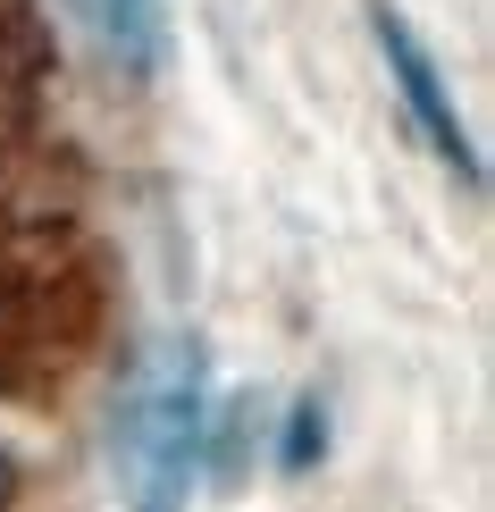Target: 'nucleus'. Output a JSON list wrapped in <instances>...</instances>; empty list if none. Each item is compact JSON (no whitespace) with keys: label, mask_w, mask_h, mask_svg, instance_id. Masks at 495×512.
Here are the masks:
<instances>
[{"label":"nucleus","mask_w":495,"mask_h":512,"mask_svg":"<svg viewBox=\"0 0 495 512\" xmlns=\"http://www.w3.org/2000/svg\"><path fill=\"white\" fill-rule=\"evenodd\" d=\"M202 437H210V378L193 345H168L143 370L135 403L118 429V462L135 487V512H185V487L202 471Z\"/></svg>","instance_id":"1"},{"label":"nucleus","mask_w":495,"mask_h":512,"mask_svg":"<svg viewBox=\"0 0 495 512\" xmlns=\"http://www.w3.org/2000/svg\"><path fill=\"white\" fill-rule=\"evenodd\" d=\"M370 26H378L386 76H395V93H403V110H412V126L428 135V152H437L445 168H454L462 185H487V168H479V143H470V126H462V110H454V93H445L437 59L420 51L412 17H403V9H386V0H370Z\"/></svg>","instance_id":"2"},{"label":"nucleus","mask_w":495,"mask_h":512,"mask_svg":"<svg viewBox=\"0 0 495 512\" xmlns=\"http://www.w3.org/2000/svg\"><path fill=\"white\" fill-rule=\"evenodd\" d=\"M84 26L101 59L118 76H160L168 68V0H59Z\"/></svg>","instance_id":"3"},{"label":"nucleus","mask_w":495,"mask_h":512,"mask_svg":"<svg viewBox=\"0 0 495 512\" xmlns=\"http://www.w3.org/2000/svg\"><path fill=\"white\" fill-rule=\"evenodd\" d=\"M328 445V420H319V403H294V420H286V471H311V454Z\"/></svg>","instance_id":"4"},{"label":"nucleus","mask_w":495,"mask_h":512,"mask_svg":"<svg viewBox=\"0 0 495 512\" xmlns=\"http://www.w3.org/2000/svg\"><path fill=\"white\" fill-rule=\"evenodd\" d=\"M0 479H9V462H0Z\"/></svg>","instance_id":"5"}]
</instances>
